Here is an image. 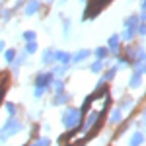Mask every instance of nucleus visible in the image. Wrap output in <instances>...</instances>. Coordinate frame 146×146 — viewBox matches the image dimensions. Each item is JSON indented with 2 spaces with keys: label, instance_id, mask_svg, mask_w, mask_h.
<instances>
[{
  "label": "nucleus",
  "instance_id": "f257e3e1",
  "mask_svg": "<svg viewBox=\"0 0 146 146\" xmlns=\"http://www.w3.org/2000/svg\"><path fill=\"white\" fill-rule=\"evenodd\" d=\"M140 140H142V136H140V135H136L135 138H133V146H136V144H140Z\"/></svg>",
  "mask_w": 146,
  "mask_h": 146
}]
</instances>
